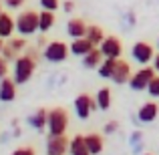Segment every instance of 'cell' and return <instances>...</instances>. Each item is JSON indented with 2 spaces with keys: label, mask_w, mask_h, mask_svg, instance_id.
I'll return each instance as SVG.
<instances>
[{
  "label": "cell",
  "mask_w": 159,
  "mask_h": 155,
  "mask_svg": "<svg viewBox=\"0 0 159 155\" xmlns=\"http://www.w3.org/2000/svg\"><path fill=\"white\" fill-rule=\"evenodd\" d=\"M16 99V83L14 79H0V101L2 103H12Z\"/></svg>",
  "instance_id": "cell-12"
},
{
  "label": "cell",
  "mask_w": 159,
  "mask_h": 155,
  "mask_svg": "<svg viewBox=\"0 0 159 155\" xmlns=\"http://www.w3.org/2000/svg\"><path fill=\"white\" fill-rule=\"evenodd\" d=\"M155 69H153V65L149 66V65H141V69L137 71V73H133L131 75V79H129V87H131L133 91H147V85H149V81H151L153 77H155Z\"/></svg>",
  "instance_id": "cell-5"
},
{
  "label": "cell",
  "mask_w": 159,
  "mask_h": 155,
  "mask_svg": "<svg viewBox=\"0 0 159 155\" xmlns=\"http://www.w3.org/2000/svg\"><path fill=\"white\" fill-rule=\"evenodd\" d=\"M99 48H101L103 57H113V58H119L121 54H123V43H121L119 36H105V40H103L101 44H99Z\"/></svg>",
  "instance_id": "cell-9"
},
{
  "label": "cell",
  "mask_w": 159,
  "mask_h": 155,
  "mask_svg": "<svg viewBox=\"0 0 159 155\" xmlns=\"http://www.w3.org/2000/svg\"><path fill=\"white\" fill-rule=\"evenodd\" d=\"M85 143H87V149H89V155H97L105 149V141H103V137L97 135V133L85 135Z\"/></svg>",
  "instance_id": "cell-19"
},
{
  "label": "cell",
  "mask_w": 159,
  "mask_h": 155,
  "mask_svg": "<svg viewBox=\"0 0 159 155\" xmlns=\"http://www.w3.org/2000/svg\"><path fill=\"white\" fill-rule=\"evenodd\" d=\"M85 36L95 44V47H99V44L105 40L107 34H105V30H103L99 24H89V26H87V34H85Z\"/></svg>",
  "instance_id": "cell-22"
},
{
  "label": "cell",
  "mask_w": 159,
  "mask_h": 155,
  "mask_svg": "<svg viewBox=\"0 0 159 155\" xmlns=\"http://www.w3.org/2000/svg\"><path fill=\"white\" fill-rule=\"evenodd\" d=\"M69 153L70 155H89V149H87V143H85V135H75L70 139Z\"/></svg>",
  "instance_id": "cell-20"
},
{
  "label": "cell",
  "mask_w": 159,
  "mask_h": 155,
  "mask_svg": "<svg viewBox=\"0 0 159 155\" xmlns=\"http://www.w3.org/2000/svg\"><path fill=\"white\" fill-rule=\"evenodd\" d=\"M24 2H26V0H4L6 8H10V10H18V8H22Z\"/></svg>",
  "instance_id": "cell-30"
},
{
  "label": "cell",
  "mask_w": 159,
  "mask_h": 155,
  "mask_svg": "<svg viewBox=\"0 0 159 155\" xmlns=\"http://www.w3.org/2000/svg\"><path fill=\"white\" fill-rule=\"evenodd\" d=\"M70 54V48L66 43L62 40H51V43L44 44V51H43V57L44 61L52 62V65H58V62H65Z\"/></svg>",
  "instance_id": "cell-4"
},
{
  "label": "cell",
  "mask_w": 159,
  "mask_h": 155,
  "mask_svg": "<svg viewBox=\"0 0 159 155\" xmlns=\"http://www.w3.org/2000/svg\"><path fill=\"white\" fill-rule=\"evenodd\" d=\"M87 26H89V24L83 18H70L69 22H66V34H69L70 39H81V36L87 34Z\"/></svg>",
  "instance_id": "cell-14"
},
{
  "label": "cell",
  "mask_w": 159,
  "mask_h": 155,
  "mask_svg": "<svg viewBox=\"0 0 159 155\" xmlns=\"http://www.w3.org/2000/svg\"><path fill=\"white\" fill-rule=\"evenodd\" d=\"M2 48H4V39L0 36V54H2Z\"/></svg>",
  "instance_id": "cell-37"
},
{
  "label": "cell",
  "mask_w": 159,
  "mask_h": 155,
  "mask_svg": "<svg viewBox=\"0 0 159 155\" xmlns=\"http://www.w3.org/2000/svg\"><path fill=\"white\" fill-rule=\"evenodd\" d=\"M16 30V20L12 18L8 12H0V36L2 39H10Z\"/></svg>",
  "instance_id": "cell-15"
},
{
  "label": "cell",
  "mask_w": 159,
  "mask_h": 155,
  "mask_svg": "<svg viewBox=\"0 0 159 155\" xmlns=\"http://www.w3.org/2000/svg\"><path fill=\"white\" fill-rule=\"evenodd\" d=\"M133 71H131V65H129L127 61H123V58H117V65L115 69H113V75H111V81L115 83V85H127L129 79H131Z\"/></svg>",
  "instance_id": "cell-8"
},
{
  "label": "cell",
  "mask_w": 159,
  "mask_h": 155,
  "mask_svg": "<svg viewBox=\"0 0 159 155\" xmlns=\"http://www.w3.org/2000/svg\"><path fill=\"white\" fill-rule=\"evenodd\" d=\"M6 44H8V47H10L16 54L22 52V51H26V40H24V36H18V39H12V36H10Z\"/></svg>",
  "instance_id": "cell-24"
},
{
  "label": "cell",
  "mask_w": 159,
  "mask_h": 155,
  "mask_svg": "<svg viewBox=\"0 0 159 155\" xmlns=\"http://www.w3.org/2000/svg\"><path fill=\"white\" fill-rule=\"evenodd\" d=\"M115 65H117V58H113V57H105V58H103V62L97 66L99 77H101V79H111Z\"/></svg>",
  "instance_id": "cell-23"
},
{
  "label": "cell",
  "mask_w": 159,
  "mask_h": 155,
  "mask_svg": "<svg viewBox=\"0 0 159 155\" xmlns=\"http://www.w3.org/2000/svg\"><path fill=\"white\" fill-rule=\"evenodd\" d=\"M145 137H143V131H141V129H135V131L131 133V135H129V145H137V143H141V141H143Z\"/></svg>",
  "instance_id": "cell-27"
},
{
  "label": "cell",
  "mask_w": 159,
  "mask_h": 155,
  "mask_svg": "<svg viewBox=\"0 0 159 155\" xmlns=\"http://www.w3.org/2000/svg\"><path fill=\"white\" fill-rule=\"evenodd\" d=\"M57 18H54V10H40L39 12V32L40 34H47L48 30L54 26Z\"/></svg>",
  "instance_id": "cell-16"
},
{
  "label": "cell",
  "mask_w": 159,
  "mask_h": 155,
  "mask_svg": "<svg viewBox=\"0 0 159 155\" xmlns=\"http://www.w3.org/2000/svg\"><path fill=\"white\" fill-rule=\"evenodd\" d=\"M91 111H93V97H89V95H79L77 99H75V113H77L79 119H89Z\"/></svg>",
  "instance_id": "cell-10"
},
{
  "label": "cell",
  "mask_w": 159,
  "mask_h": 155,
  "mask_svg": "<svg viewBox=\"0 0 159 155\" xmlns=\"http://www.w3.org/2000/svg\"><path fill=\"white\" fill-rule=\"evenodd\" d=\"M2 57L6 58V61H16V57H18V54H16L14 51H12L10 47H8L6 43H4V48H2Z\"/></svg>",
  "instance_id": "cell-29"
},
{
  "label": "cell",
  "mask_w": 159,
  "mask_h": 155,
  "mask_svg": "<svg viewBox=\"0 0 159 155\" xmlns=\"http://www.w3.org/2000/svg\"><path fill=\"white\" fill-rule=\"evenodd\" d=\"M155 57V51H153V44H149L147 40H137L131 47V58L139 65H149Z\"/></svg>",
  "instance_id": "cell-6"
},
{
  "label": "cell",
  "mask_w": 159,
  "mask_h": 155,
  "mask_svg": "<svg viewBox=\"0 0 159 155\" xmlns=\"http://www.w3.org/2000/svg\"><path fill=\"white\" fill-rule=\"evenodd\" d=\"M47 117H48V111L40 107L28 117V125H30L32 129H36V131H44V127H47Z\"/></svg>",
  "instance_id": "cell-17"
},
{
  "label": "cell",
  "mask_w": 159,
  "mask_h": 155,
  "mask_svg": "<svg viewBox=\"0 0 159 155\" xmlns=\"http://www.w3.org/2000/svg\"><path fill=\"white\" fill-rule=\"evenodd\" d=\"M133 151H135V153H143V151H145V141H141V143L133 145Z\"/></svg>",
  "instance_id": "cell-35"
},
{
  "label": "cell",
  "mask_w": 159,
  "mask_h": 155,
  "mask_svg": "<svg viewBox=\"0 0 159 155\" xmlns=\"http://www.w3.org/2000/svg\"><path fill=\"white\" fill-rule=\"evenodd\" d=\"M47 129L48 135H62L69 129V113L62 107H54L48 111L47 117Z\"/></svg>",
  "instance_id": "cell-3"
},
{
  "label": "cell",
  "mask_w": 159,
  "mask_h": 155,
  "mask_svg": "<svg viewBox=\"0 0 159 155\" xmlns=\"http://www.w3.org/2000/svg\"><path fill=\"white\" fill-rule=\"evenodd\" d=\"M117 129H119V123H117V121H109L105 127H103V131H105L107 135H111V133H115Z\"/></svg>",
  "instance_id": "cell-32"
},
{
  "label": "cell",
  "mask_w": 159,
  "mask_h": 155,
  "mask_svg": "<svg viewBox=\"0 0 159 155\" xmlns=\"http://www.w3.org/2000/svg\"><path fill=\"white\" fill-rule=\"evenodd\" d=\"M123 26H125V30H131V28L135 26V14H133L131 10L125 12V16H123Z\"/></svg>",
  "instance_id": "cell-26"
},
{
  "label": "cell",
  "mask_w": 159,
  "mask_h": 155,
  "mask_svg": "<svg viewBox=\"0 0 159 155\" xmlns=\"http://www.w3.org/2000/svg\"><path fill=\"white\" fill-rule=\"evenodd\" d=\"M8 75V61L0 54V79H4Z\"/></svg>",
  "instance_id": "cell-31"
},
{
  "label": "cell",
  "mask_w": 159,
  "mask_h": 155,
  "mask_svg": "<svg viewBox=\"0 0 159 155\" xmlns=\"http://www.w3.org/2000/svg\"><path fill=\"white\" fill-rule=\"evenodd\" d=\"M69 48H70V54H75V57H85L89 51H93L95 48V44L91 43L87 36H81V39H73V43L69 44Z\"/></svg>",
  "instance_id": "cell-13"
},
{
  "label": "cell",
  "mask_w": 159,
  "mask_h": 155,
  "mask_svg": "<svg viewBox=\"0 0 159 155\" xmlns=\"http://www.w3.org/2000/svg\"><path fill=\"white\" fill-rule=\"evenodd\" d=\"M16 32L20 36H34L39 32V12L28 8L16 16Z\"/></svg>",
  "instance_id": "cell-2"
},
{
  "label": "cell",
  "mask_w": 159,
  "mask_h": 155,
  "mask_svg": "<svg viewBox=\"0 0 159 155\" xmlns=\"http://www.w3.org/2000/svg\"><path fill=\"white\" fill-rule=\"evenodd\" d=\"M62 10H65L66 14H70V12L75 10V2L73 0H65V2H62Z\"/></svg>",
  "instance_id": "cell-34"
},
{
  "label": "cell",
  "mask_w": 159,
  "mask_h": 155,
  "mask_svg": "<svg viewBox=\"0 0 159 155\" xmlns=\"http://www.w3.org/2000/svg\"><path fill=\"white\" fill-rule=\"evenodd\" d=\"M159 115V105L155 101H149V103H143L139 109H137V117H139L141 123H153Z\"/></svg>",
  "instance_id": "cell-11"
},
{
  "label": "cell",
  "mask_w": 159,
  "mask_h": 155,
  "mask_svg": "<svg viewBox=\"0 0 159 155\" xmlns=\"http://www.w3.org/2000/svg\"><path fill=\"white\" fill-rule=\"evenodd\" d=\"M151 65H153V69H155V73L159 75V52H155V57H153Z\"/></svg>",
  "instance_id": "cell-36"
},
{
  "label": "cell",
  "mask_w": 159,
  "mask_h": 155,
  "mask_svg": "<svg viewBox=\"0 0 159 155\" xmlns=\"http://www.w3.org/2000/svg\"><path fill=\"white\" fill-rule=\"evenodd\" d=\"M147 95H149V97H153V99L159 97V75H155V77L149 81V85H147Z\"/></svg>",
  "instance_id": "cell-25"
},
{
  "label": "cell",
  "mask_w": 159,
  "mask_h": 155,
  "mask_svg": "<svg viewBox=\"0 0 159 155\" xmlns=\"http://www.w3.org/2000/svg\"><path fill=\"white\" fill-rule=\"evenodd\" d=\"M36 57H39V51L36 48H28V47H26V52L24 54L16 57L14 71H12V75H14L12 79H14L16 85H24V83L30 81V77L36 71Z\"/></svg>",
  "instance_id": "cell-1"
},
{
  "label": "cell",
  "mask_w": 159,
  "mask_h": 155,
  "mask_svg": "<svg viewBox=\"0 0 159 155\" xmlns=\"http://www.w3.org/2000/svg\"><path fill=\"white\" fill-rule=\"evenodd\" d=\"M103 58H105V57H103L101 48L95 47L93 51H89L85 57H83V66H85V69H95V71H97V66L103 62Z\"/></svg>",
  "instance_id": "cell-18"
},
{
  "label": "cell",
  "mask_w": 159,
  "mask_h": 155,
  "mask_svg": "<svg viewBox=\"0 0 159 155\" xmlns=\"http://www.w3.org/2000/svg\"><path fill=\"white\" fill-rule=\"evenodd\" d=\"M0 12H2V6H0Z\"/></svg>",
  "instance_id": "cell-39"
},
{
  "label": "cell",
  "mask_w": 159,
  "mask_h": 155,
  "mask_svg": "<svg viewBox=\"0 0 159 155\" xmlns=\"http://www.w3.org/2000/svg\"><path fill=\"white\" fill-rule=\"evenodd\" d=\"M39 2L40 8H44V10H58V6H61L58 0H39Z\"/></svg>",
  "instance_id": "cell-28"
},
{
  "label": "cell",
  "mask_w": 159,
  "mask_h": 155,
  "mask_svg": "<svg viewBox=\"0 0 159 155\" xmlns=\"http://www.w3.org/2000/svg\"><path fill=\"white\" fill-rule=\"evenodd\" d=\"M14 155H34V147H18L14 149Z\"/></svg>",
  "instance_id": "cell-33"
},
{
  "label": "cell",
  "mask_w": 159,
  "mask_h": 155,
  "mask_svg": "<svg viewBox=\"0 0 159 155\" xmlns=\"http://www.w3.org/2000/svg\"><path fill=\"white\" fill-rule=\"evenodd\" d=\"M157 48H159V36H157Z\"/></svg>",
  "instance_id": "cell-38"
},
{
  "label": "cell",
  "mask_w": 159,
  "mask_h": 155,
  "mask_svg": "<svg viewBox=\"0 0 159 155\" xmlns=\"http://www.w3.org/2000/svg\"><path fill=\"white\" fill-rule=\"evenodd\" d=\"M95 99H97V105L101 111H109V107H111L113 103V93L109 87H103V89L97 91V95H95Z\"/></svg>",
  "instance_id": "cell-21"
},
{
  "label": "cell",
  "mask_w": 159,
  "mask_h": 155,
  "mask_svg": "<svg viewBox=\"0 0 159 155\" xmlns=\"http://www.w3.org/2000/svg\"><path fill=\"white\" fill-rule=\"evenodd\" d=\"M69 143H70V139L65 133L62 135H48L44 151L48 155H65V153H69Z\"/></svg>",
  "instance_id": "cell-7"
}]
</instances>
